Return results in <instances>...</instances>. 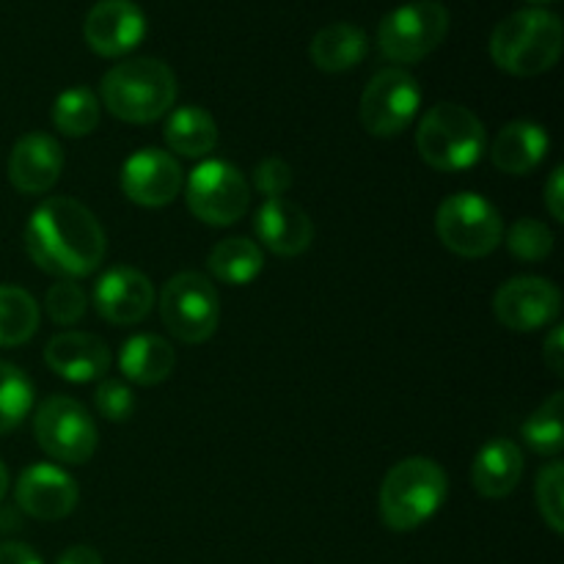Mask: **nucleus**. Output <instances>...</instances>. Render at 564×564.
<instances>
[{
	"label": "nucleus",
	"mask_w": 564,
	"mask_h": 564,
	"mask_svg": "<svg viewBox=\"0 0 564 564\" xmlns=\"http://www.w3.org/2000/svg\"><path fill=\"white\" fill-rule=\"evenodd\" d=\"M105 248V229L91 209L75 198H44L25 226V251L31 262L58 279L91 275L102 264Z\"/></svg>",
	"instance_id": "f257e3e1"
},
{
	"label": "nucleus",
	"mask_w": 564,
	"mask_h": 564,
	"mask_svg": "<svg viewBox=\"0 0 564 564\" xmlns=\"http://www.w3.org/2000/svg\"><path fill=\"white\" fill-rule=\"evenodd\" d=\"M176 75L158 58H127L105 72L102 105L127 124H152L176 102Z\"/></svg>",
	"instance_id": "f03ea898"
},
{
	"label": "nucleus",
	"mask_w": 564,
	"mask_h": 564,
	"mask_svg": "<svg viewBox=\"0 0 564 564\" xmlns=\"http://www.w3.org/2000/svg\"><path fill=\"white\" fill-rule=\"evenodd\" d=\"M449 494L446 471L430 457H405L386 474L378 510L391 532H413L444 507Z\"/></svg>",
	"instance_id": "7ed1b4c3"
},
{
	"label": "nucleus",
	"mask_w": 564,
	"mask_h": 564,
	"mask_svg": "<svg viewBox=\"0 0 564 564\" xmlns=\"http://www.w3.org/2000/svg\"><path fill=\"white\" fill-rule=\"evenodd\" d=\"M562 55V22L545 9H521L490 33V58L501 72L534 77L554 69Z\"/></svg>",
	"instance_id": "20e7f679"
},
{
	"label": "nucleus",
	"mask_w": 564,
	"mask_h": 564,
	"mask_svg": "<svg viewBox=\"0 0 564 564\" xmlns=\"http://www.w3.org/2000/svg\"><path fill=\"white\" fill-rule=\"evenodd\" d=\"M416 149L435 171H466L488 152V132L482 119L455 102H438L422 116L416 130Z\"/></svg>",
	"instance_id": "39448f33"
},
{
	"label": "nucleus",
	"mask_w": 564,
	"mask_h": 564,
	"mask_svg": "<svg viewBox=\"0 0 564 564\" xmlns=\"http://www.w3.org/2000/svg\"><path fill=\"white\" fill-rule=\"evenodd\" d=\"M158 306L169 334L185 345H204L218 330V290L207 275L196 273V270L171 275L160 290Z\"/></svg>",
	"instance_id": "423d86ee"
},
{
	"label": "nucleus",
	"mask_w": 564,
	"mask_h": 564,
	"mask_svg": "<svg viewBox=\"0 0 564 564\" xmlns=\"http://www.w3.org/2000/svg\"><path fill=\"white\" fill-rule=\"evenodd\" d=\"M438 240L463 259L490 257L505 240L501 213L479 193H455L444 198L435 215Z\"/></svg>",
	"instance_id": "0eeeda50"
},
{
	"label": "nucleus",
	"mask_w": 564,
	"mask_h": 564,
	"mask_svg": "<svg viewBox=\"0 0 564 564\" xmlns=\"http://www.w3.org/2000/svg\"><path fill=\"white\" fill-rule=\"evenodd\" d=\"M449 33V11L438 0H411L380 20V53L394 64H419Z\"/></svg>",
	"instance_id": "6e6552de"
},
{
	"label": "nucleus",
	"mask_w": 564,
	"mask_h": 564,
	"mask_svg": "<svg viewBox=\"0 0 564 564\" xmlns=\"http://www.w3.org/2000/svg\"><path fill=\"white\" fill-rule=\"evenodd\" d=\"M33 435L47 457L69 466H83L94 457L99 444L97 422L83 402L72 397H47L33 416Z\"/></svg>",
	"instance_id": "1a4fd4ad"
},
{
	"label": "nucleus",
	"mask_w": 564,
	"mask_h": 564,
	"mask_svg": "<svg viewBox=\"0 0 564 564\" xmlns=\"http://www.w3.org/2000/svg\"><path fill=\"white\" fill-rule=\"evenodd\" d=\"M187 209L207 226H231L251 207V185L229 160H204L185 182Z\"/></svg>",
	"instance_id": "9d476101"
},
{
	"label": "nucleus",
	"mask_w": 564,
	"mask_h": 564,
	"mask_svg": "<svg viewBox=\"0 0 564 564\" xmlns=\"http://www.w3.org/2000/svg\"><path fill=\"white\" fill-rule=\"evenodd\" d=\"M422 108V88L411 72L400 66L380 69L361 94V124L375 138H394L411 127Z\"/></svg>",
	"instance_id": "9b49d317"
},
{
	"label": "nucleus",
	"mask_w": 564,
	"mask_h": 564,
	"mask_svg": "<svg viewBox=\"0 0 564 564\" xmlns=\"http://www.w3.org/2000/svg\"><path fill=\"white\" fill-rule=\"evenodd\" d=\"M560 286L540 275H516L494 295V314L516 334H534L560 317Z\"/></svg>",
	"instance_id": "f8f14e48"
},
{
	"label": "nucleus",
	"mask_w": 564,
	"mask_h": 564,
	"mask_svg": "<svg viewBox=\"0 0 564 564\" xmlns=\"http://www.w3.org/2000/svg\"><path fill=\"white\" fill-rule=\"evenodd\" d=\"M182 187H185V174L163 149H138L121 165V191L138 207H165L180 196Z\"/></svg>",
	"instance_id": "ddd939ff"
},
{
	"label": "nucleus",
	"mask_w": 564,
	"mask_h": 564,
	"mask_svg": "<svg viewBox=\"0 0 564 564\" xmlns=\"http://www.w3.org/2000/svg\"><path fill=\"white\" fill-rule=\"evenodd\" d=\"M83 36L102 58H121L143 42L147 17L132 0H99L86 14Z\"/></svg>",
	"instance_id": "4468645a"
},
{
	"label": "nucleus",
	"mask_w": 564,
	"mask_h": 564,
	"mask_svg": "<svg viewBox=\"0 0 564 564\" xmlns=\"http://www.w3.org/2000/svg\"><path fill=\"white\" fill-rule=\"evenodd\" d=\"M77 485L64 468L36 463L20 474L14 485V499L25 516L36 521H61L77 507Z\"/></svg>",
	"instance_id": "2eb2a0df"
},
{
	"label": "nucleus",
	"mask_w": 564,
	"mask_h": 564,
	"mask_svg": "<svg viewBox=\"0 0 564 564\" xmlns=\"http://www.w3.org/2000/svg\"><path fill=\"white\" fill-rule=\"evenodd\" d=\"M152 306V281L135 268H110L94 286V308L110 325H138Z\"/></svg>",
	"instance_id": "dca6fc26"
},
{
	"label": "nucleus",
	"mask_w": 564,
	"mask_h": 564,
	"mask_svg": "<svg viewBox=\"0 0 564 564\" xmlns=\"http://www.w3.org/2000/svg\"><path fill=\"white\" fill-rule=\"evenodd\" d=\"M9 182L25 196L53 191L64 171V149L47 132H28L11 147Z\"/></svg>",
	"instance_id": "f3484780"
},
{
	"label": "nucleus",
	"mask_w": 564,
	"mask_h": 564,
	"mask_svg": "<svg viewBox=\"0 0 564 564\" xmlns=\"http://www.w3.org/2000/svg\"><path fill=\"white\" fill-rule=\"evenodd\" d=\"M110 347L86 330L55 334L44 347V364L69 383H91L110 369Z\"/></svg>",
	"instance_id": "a211bd4d"
},
{
	"label": "nucleus",
	"mask_w": 564,
	"mask_h": 564,
	"mask_svg": "<svg viewBox=\"0 0 564 564\" xmlns=\"http://www.w3.org/2000/svg\"><path fill=\"white\" fill-rule=\"evenodd\" d=\"M259 242L275 257H301L308 251L314 240V224L303 207H297L290 198H264L262 207L257 209L253 218Z\"/></svg>",
	"instance_id": "6ab92c4d"
},
{
	"label": "nucleus",
	"mask_w": 564,
	"mask_h": 564,
	"mask_svg": "<svg viewBox=\"0 0 564 564\" xmlns=\"http://www.w3.org/2000/svg\"><path fill=\"white\" fill-rule=\"evenodd\" d=\"M549 149L551 138L545 127L518 119L501 127L494 147H490V160H494V165L501 174L527 176L549 158Z\"/></svg>",
	"instance_id": "aec40b11"
},
{
	"label": "nucleus",
	"mask_w": 564,
	"mask_h": 564,
	"mask_svg": "<svg viewBox=\"0 0 564 564\" xmlns=\"http://www.w3.org/2000/svg\"><path fill=\"white\" fill-rule=\"evenodd\" d=\"M523 477L521 446L510 438H494L477 452L471 466V485L485 499H505Z\"/></svg>",
	"instance_id": "412c9836"
},
{
	"label": "nucleus",
	"mask_w": 564,
	"mask_h": 564,
	"mask_svg": "<svg viewBox=\"0 0 564 564\" xmlns=\"http://www.w3.org/2000/svg\"><path fill=\"white\" fill-rule=\"evenodd\" d=\"M176 352L163 336L138 334L121 345L119 369L130 383L158 386L174 375Z\"/></svg>",
	"instance_id": "4be33fe9"
},
{
	"label": "nucleus",
	"mask_w": 564,
	"mask_h": 564,
	"mask_svg": "<svg viewBox=\"0 0 564 564\" xmlns=\"http://www.w3.org/2000/svg\"><path fill=\"white\" fill-rule=\"evenodd\" d=\"M308 53H312L317 69L339 75V72L356 69L367 58L369 39L352 22H334V25H325L323 31L314 33Z\"/></svg>",
	"instance_id": "5701e85b"
},
{
	"label": "nucleus",
	"mask_w": 564,
	"mask_h": 564,
	"mask_svg": "<svg viewBox=\"0 0 564 564\" xmlns=\"http://www.w3.org/2000/svg\"><path fill=\"white\" fill-rule=\"evenodd\" d=\"M163 138L171 152L182 158H204L218 147V124L204 108L185 105V108L171 110Z\"/></svg>",
	"instance_id": "b1692460"
},
{
	"label": "nucleus",
	"mask_w": 564,
	"mask_h": 564,
	"mask_svg": "<svg viewBox=\"0 0 564 564\" xmlns=\"http://www.w3.org/2000/svg\"><path fill=\"white\" fill-rule=\"evenodd\" d=\"M209 273L231 286H246L262 273L264 253L262 246L248 237H224L207 257Z\"/></svg>",
	"instance_id": "393cba45"
},
{
	"label": "nucleus",
	"mask_w": 564,
	"mask_h": 564,
	"mask_svg": "<svg viewBox=\"0 0 564 564\" xmlns=\"http://www.w3.org/2000/svg\"><path fill=\"white\" fill-rule=\"evenodd\" d=\"M39 303L22 286L0 284V347H20L39 330Z\"/></svg>",
	"instance_id": "a878e982"
},
{
	"label": "nucleus",
	"mask_w": 564,
	"mask_h": 564,
	"mask_svg": "<svg viewBox=\"0 0 564 564\" xmlns=\"http://www.w3.org/2000/svg\"><path fill=\"white\" fill-rule=\"evenodd\" d=\"M523 444L545 457H556L564 446V391H554L521 427Z\"/></svg>",
	"instance_id": "bb28decb"
},
{
	"label": "nucleus",
	"mask_w": 564,
	"mask_h": 564,
	"mask_svg": "<svg viewBox=\"0 0 564 564\" xmlns=\"http://www.w3.org/2000/svg\"><path fill=\"white\" fill-rule=\"evenodd\" d=\"M99 99L91 88H66L53 102V124L61 135H91L99 124Z\"/></svg>",
	"instance_id": "cd10ccee"
},
{
	"label": "nucleus",
	"mask_w": 564,
	"mask_h": 564,
	"mask_svg": "<svg viewBox=\"0 0 564 564\" xmlns=\"http://www.w3.org/2000/svg\"><path fill=\"white\" fill-rule=\"evenodd\" d=\"M33 408V386L20 367L0 361V435L25 422Z\"/></svg>",
	"instance_id": "c85d7f7f"
},
{
	"label": "nucleus",
	"mask_w": 564,
	"mask_h": 564,
	"mask_svg": "<svg viewBox=\"0 0 564 564\" xmlns=\"http://www.w3.org/2000/svg\"><path fill=\"white\" fill-rule=\"evenodd\" d=\"M507 248L521 262H543L554 251V231L534 218H521L507 231Z\"/></svg>",
	"instance_id": "c756f323"
},
{
	"label": "nucleus",
	"mask_w": 564,
	"mask_h": 564,
	"mask_svg": "<svg viewBox=\"0 0 564 564\" xmlns=\"http://www.w3.org/2000/svg\"><path fill=\"white\" fill-rule=\"evenodd\" d=\"M534 499L543 521L549 523L551 532H564V466L560 460H551L543 471L538 474L534 485Z\"/></svg>",
	"instance_id": "7c9ffc66"
},
{
	"label": "nucleus",
	"mask_w": 564,
	"mask_h": 564,
	"mask_svg": "<svg viewBox=\"0 0 564 564\" xmlns=\"http://www.w3.org/2000/svg\"><path fill=\"white\" fill-rule=\"evenodd\" d=\"M86 292H83V286L75 279H58L47 290V297H44L47 317L55 325H64V328H72L75 323H80L83 314H86Z\"/></svg>",
	"instance_id": "2f4dec72"
},
{
	"label": "nucleus",
	"mask_w": 564,
	"mask_h": 564,
	"mask_svg": "<svg viewBox=\"0 0 564 564\" xmlns=\"http://www.w3.org/2000/svg\"><path fill=\"white\" fill-rule=\"evenodd\" d=\"M94 408L105 422H127L135 413V394L121 380H102L94 391Z\"/></svg>",
	"instance_id": "473e14b6"
},
{
	"label": "nucleus",
	"mask_w": 564,
	"mask_h": 564,
	"mask_svg": "<svg viewBox=\"0 0 564 564\" xmlns=\"http://www.w3.org/2000/svg\"><path fill=\"white\" fill-rule=\"evenodd\" d=\"M295 182V174H292L290 163L281 158H264L262 163L253 171V185L257 191H262L268 198H281Z\"/></svg>",
	"instance_id": "72a5a7b5"
},
{
	"label": "nucleus",
	"mask_w": 564,
	"mask_h": 564,
	"mask_svg": "<svg viewBox=\"0 0 564 564\" xmlns=\"http://www.w3.org/2000/svg\"><path fill=\"white\" fill-rule=\"evenodd\" d=\"M543 364L549 367V372L556 375V378H562L564 375V330H562V325H554L549 334V339H545Z\"/></svg>",
	"instance_id": "f704fd0d"
},
{
	"label": "nucleus",
	"mask_w": 564,
	"mask_h": 564,
	"mask_svg": "<svg viewBox=\"0 0 564 564\" xmlns=\"http://www.w3.org/2000/svg\"><path fill=\"white\" fill-rule=\"evenodd\" d=\"M562 180H564V171H562V165H556V169L551 171L549 185H545V207H549L551 218L560 220V224L564 220V185H562Z\"/></svg>",
	"instance_id": "c9c22d12"
},
{
	"label": "nucleus",
	"mask_w": 564,
	"mask_h": 564,
	"mask_svg": "<svg viewBox=\"0 0 564 564\" xmlns=\"http://www.w3.org/2000/svg\"><path fill=\"white\" fill-rule=\"evenodd\" d=\"M0 564H44L42 556L25 543H0Z\"/></svg>",
	"instance_id": "e433bc0d"
},
{
	"label": "nucleus",
	"mask_w": 564,
	"mask_h": 564,
	"mask_svg": "<svg viewBox=\"0 0 564 564\" xmlns=\"http://www.w3.org/2000/svg\"><path fill=\"white\" fill-rule=\"evenodd\" d=\"M55 564H105V562H102V554H99L97 549H91V545H72V549H66L64 554L58 556V562Z\"/></svg>",
	"instance_id": "4c0bfd02"
},
{
	"label": "nucleus",
	"mask_w": 564,
	"mask_h": 564,
	"mask_svg": "<svg viewBox=\"0 0 564 564\" xmlns=\"http://www.w3.org/2000/svg\"><path fill=\"white\" fill-rule=\"evenodd\" d=\"M6 490H9V468H6L3 460H0V501L6 499Z\"/></svg>",
	"instance_id": "58836bf2"
},
{
	"label": "nucleus",
	"mask_w": 564,
	"mask_h": 564,
	"mask_svg": "<svg viewBox=\"0 0 564 564\" xmlns=\"http://www.w3.org/2000/svg\"><path fill=\"white\" fill-rule=\"evenodd\" d=\"M529 3H534V6H545V3H554V0H529Z\"/></svg>",
	"instance_id": "ea45409f"
}]
</instances>
